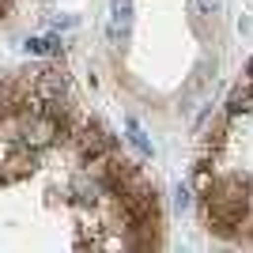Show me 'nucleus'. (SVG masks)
<instances>
[{
	"label": "nucleus",
	"instance_id": "nucleus-4",
	"mask_svg": "<svg viewBox=\"0 0 253 253\" xmlns=\"http://www.w3.org/2000/svg\"><path fill=\"white\" fill-rule=\"evenodd\" d=\"M250 110H253V76L242 80V84L231 91V98H227V114L231 117H242V114H250Z\"/></svg>",
	"mask_w": 253,
	"mask_h": 253
},
{
	"label": "nucleus",
	"instance_id": "nucleus-1",
	"mask_svg": "<svg viewBox=\"0 0 253 253\" xmlns=\"http://www.w3.org/2000/svg\"><path fill=\"white\" fill-rule=\"evenodd\" d=\"M246 215V193L238 185H219V189L208 197V219L215 227H231V223H242Z\"/></svg>",
	"mask_w": 253,
	"mask_h": 253
},
{
	"label": "nucleus",
	"instance_id": "nucleus-5",
	"mask_svg": "<svg viewBox=\"0 0 253 253\" xmlns=\"http://www.w3.org/2000/svg\"><path fill=\"white\" fill-rule=\"evenodd\" d=\"M125 128H128V140H132V144H136V148L144 151V155H151V151H155V148H151V140L144 136V128H140L136 121H132V117H128V121H125Z\"/></svg>",
	"mask_w": 253,
	"mask_h": 253
},
{
	"label": "nucleus",
	"instance_id": "nucleus-7",
	"mask_svg": "<svg viewBox=\"0 0 253 253\" xmlns=\"http://www.w3.org/2000/svg\"><path fill=\"white\" fill-rule=\"evenodd\" d=\"M193 8L201 11V15H219L223 0H193Z\"/></svg>",
	"mask_w": 253,
	"mask_h": 253
},
{
	"label": "nucleus",
	"instance_id": "nucleus-10",
	"mask_svg": "<svg viewBox=\"0 0 253 253\" xmlns=\"http://www.w3.org/2000/svg\"><path fill=\"white\" fill-rule=\"evenodd\" d=\"M250 76H253V61H250Z\"/></svg>",
	"mask_w": 253,
	"mask_h": 253
},
{
	"label": "nucleus",
	"instance_id": "nucleus-9",
	"mask_svg": "<svg viewBox=\"0 0 253 253\" xmlns=\"http://www.w3.org/2000/svg\"><path fill=\"white\" fill-rule=\"evenodd\" d=\"M197 189H201V193H211V174H208V167L197 170Z\"/></svg>",
	"mask_w": 253,
	"mask_h": 253
},
{
	"label": "nucleus",
	"instance_id": "nucleus-3",
	"mask_svg": "<svg viewBox=\"0 0 253 253\" xmlns=\"http://www.w3.org/2000/svg\"><path fill=\"white\" fill-rule=\"evenodd\" d=\"M132 31V0H110V23H106V34L110 42L121 45Z\"/></svg>",
	"mask_w": 253,
	"mask_h": 253
},
{
	"label": "nucleus",
	"instance_id": "nucleus-8",
	"mask_svg": "<svg viewBox=\"0 0 253 253\" xmlns=\"http://www.w3.org/2000/svg\"><path fill=\"white\" fill-rule=\"evenodd\" d=\"M174 204H178L181 211H185V208L193 204V193H189V185H178V197H174Z\"/></svg>",
	"mask_w": 253,
	"mask_h": 253
},
{
	"label": "nucleus",
	"instance_id": "nucleus-6",
	"mask_svg": "<svg viewBox=\"0 0 253 253\" xmlns=\"http://www.w3.org/2000/svg\"><path fill=\"white\" fill-rule=\"evenodd\" d=\"M57 38H31V42H27V49L31 53H38V57H49V53H57Z\"/></svg>",
	"mask_w": 253,
	"mask_h": 253
},
{
	"label": "nucleus",
	"instance_id": "nucleus-2",
	"mask_svg": "<svg viewBox=\"0 0 253 253\" xmlns=\"http://www.w3.org/2000/svg\"><path fill=\"white\" fill-rule=\"evenodd\" d=\"M57 136H61V121H57V114H49V110H38V114H31L23 121V144L31 151L49 148Z\"/></svg>",
	"mask_w": 253,
	"mask_h": 253
}]
</instances>
